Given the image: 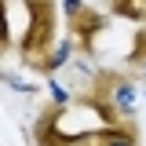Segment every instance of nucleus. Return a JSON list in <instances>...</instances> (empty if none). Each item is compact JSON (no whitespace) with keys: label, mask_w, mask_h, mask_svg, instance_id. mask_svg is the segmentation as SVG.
<instances>
[{"label":"nucleus","mask_w":146,"mask_h":146,"mask_svg":"<svg viewBox=\"0 0 146 146\" xmlns=\"http://www.w3.org/2000/svg\"><path fill=\"white\" fill-rule=\"evenodd\" d=\"M62 117H66V102H48L33 121V146H73L95 139V131H62Z\"/></svg>","instance_id":"4"},{"label":"nucleus","mask_w":146,"mask_h":146,"mask_svg":"<svg viewBox=\"0 0 146 146\" xmlns=\"http://www.w3.org/2000/svg\"><path fill=\"white\" fill-rule=\"evenodd\" d=\"M73 102L80 110H91L102 124H117V121H128L135 110V84L128 73L99 70V73H91V84Z\"/></svg>","instance_id":"1"},{"label":"nucleus","mask_w":146,"mask_h":146,"mask_svg":"<svg viewBox=\"0 0 146 146\" xmlns=\"http://www.w3.org/2000/svg\"><path fill=\"white\" fill-rule=\"evenodd\" d=\"M143 26H146V22H143Z\"/></svg>","instance_id":"10"},{"label":"nucleus","mask_w":146,"mask_h":146,"mask_svg":"<svg viewBox=\"0 0 146 146\" xmlns=\"http://www.w3.org/2000/svg\"><path fill=\"white\" fill-rule=\"evenodd\" d=\"M11 26H7V0H0V58L11 55Z\"/></svg>","instance_id":"9"},{"label":"nucleus","mask_w":146,"mask_h":146,"mask_svg":"<svg viewBox=\"0 0 146 146\" xmlns=\"http://www.w3.org/2000/svg\"><path fill=\"white\" fill-rule=\"evenodd\" d=\"M128 70L135 73V77H146V26H139V33H135V40H131Z\"/></svg>","instance_id":"7"},{"label":"nucleus","mask_w":146,"mask_h":146,"mask_svg":"<svg viewBox=\"0 0 146 146\" xmlns=\"http://www.w3.org/2000/svg\"><path fill=\"white\" fill-rule=\"evenodd\" d=\"M91 146H139V124L128 117V121H117V124H102L95 131Z\"/></svg>","instance_id":"5"},{"label":"nucleus","mask_w":146,"mask_h":146,"mask_svg":"<svg viewBox=\"0 0 146 146\" xmlns=\"http://www.w3.org/2000/svg\"><path fill=\"white\" fill-rule=\"evenodd\" d=\"M26 7V33L18 40V58L26 70L40 66V58L55 48V33H58V11L55 0H22Z\"/></svg>","instance_id":"2"},{"label":"nucleus","mask_w":146,"mask_h":146,"mask_svg":"<svg viewBox=\"0 0 146 146\" xmlns=\"http://www.w3.org/2000/svg\"><path fill=\"white\" fill-rule=\"evenodd\" d=\"M62 7H66V29H70V40L80 48V55H91V51H95V40L106 33V26H110V15L88 7L84 0H66Z\"/></svg>","instance_id":"3"},{"label":"nucleus","mask_w":146,"mask_h":146,"mask_svg":"<svg viewBox=\"0 0 146 146\" xmlns=\"http://www.w3.org/2000/svg\"><path fill=\"white\" fill-rule=\"evenodd\" d=\"M110 15L143 26V22H146V0H110Z\"/></svg>","instance_id":"6"},{"label":"nucleus","mask_w":146,"mask_h":146,"mask_svg":"<svg viewBox=\"0 0 146 146\" xmlns=\"http://www.w3.org/2000/svg\"><path fill=\"white\" fill-rule=\"evenodd\" d=\"M70 48H73V40H70V44H58V40H55V48H51L48 55H44V58H40V66H36V73L51 77V73L58 70V66H66V58H70Z\"/></svg>","instance_id":"8"}]
</instances>
